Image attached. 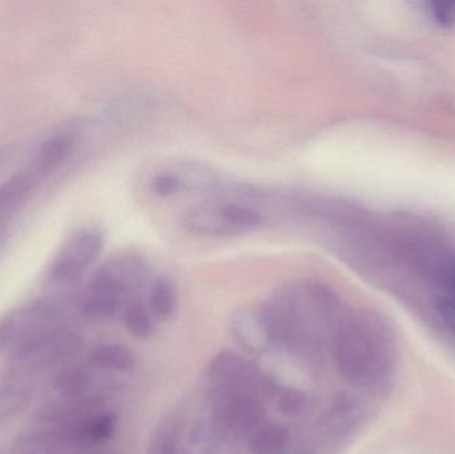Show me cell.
<instances>
[{"instance_id":"6","label":"cell","mask_w":455,"mask_h":454,"mask_svg":"<svg viewBox=\"0 0 455 454\" xmlns=\"http://www.w3.org/2000/svg\"><path fill=\"white\" fill-rule=\"evenodd\" d=\"M208 378L213 394H235L259 400L270 394L267 376L248 360L224 352L211 362Z\"/></svg>"},{"instance_id":"1","label":"cell","mask_w":455,"mask_h":454,"mask_svg":"<svg viewBox=\"0 0 455 454\" xmlns=\"http://www.w3.org/2000/svg\"><path fill=\"white\" fill-rule=\"evenodd\" d=\"M393 346L387 331L363 317L339 324L334 338V359L339 373L355 384L379 380L392 368Z\"/></svg>"},{"instance_id":"21","label":"cell","mask_w":455,"mask_h":454,"mask_svg":"<svg viewBox=\"0 0 455 454\" xmlns=\"http://www.w3.org/2000/svg\"><path fill=\"white\" fill-rule=\"evenodd\" d=\"M432 13L438 23L446 24L453 23L455 20V3H433Z\"/></svg>"},{"instance_id":"15","label":"cell","mask_w":455,"mask_h":454,"mask_svg":"<svg viewBox=\"0 0 455 454\" xmlns=\"http://www.w3.org/2000/svg\"><path fill=\"white\" fill-rule=\"evenodd\" d=\"M291 436L283 426L272 424L254 431L251 450L254 454H283L288 450Z\"/></svg>"},{"instance_id":"20","label":"cell","mask_w":455,"mask_h":454,"mask_svg":"<svg viewBox=\"0 0 455 454\" xmlns=\"http://www.w3.org/2000/svg\"><path fill=\"white\" fill-rule=\"evenodd\" d=\"M437 311L449 332L455 338V299L443 298L438 300Z\"/></svg>"},{"instance_id":"18","label":"cell","mask_w":455,"mask_h":454,"mask_svg":"<svg viewBox=\"0 0 455 454\" xmlns=\"http://www.w3.org/2000/svg\"><path fill=\"white\" fill-rule=\"evenodd\" d=\"M275 404L278 412L289 418H297L307 410V399L301 391L281 388L275 394Z\"/></svg>"},{"instance_id":"9","label":"cell","mask_w":455,"mask_h":454,"mask_svg":"<svg viewBox=\"0 0 455 454\" xmlns=\"http://www.w3.org/2000/svg\"><path fill=\"white\" fill-rule=\"evenodd\" d=\"M230 332L246 351L261 354L275 343L272 328L265 312L241 309L230 319Z\"/></svg>"},{"instance_id":"12","label":"cell","mask_w":455,"mask_h":454,"mask_svg":"<svg viewBox=\"0 0 455 454\" xmlns=\"http://www.w3.org/2000/svg\"><path fill=\"white\" fill-rule=\"evenodd\" d=\"M87 362L92 370L122 373L132 370L135 359L132 352L122 344H103L90 352Z\"/></svg>"},{"instance_id":"8","label":"cell","mask_w":455,"mask_h":454,"mask_svg":"<svg viewBox=\"0 0 455 454\" xmlns=\"http://www.w3.org/2000/svg\"><path fill=\"white\" fill-rule=\"evenodd\" d=\"M216 415L230 432H251L259 428L264 410L259 400L235 394H213Z\"/></svg>"},{"instance_id":"13","label":"cell","mask_w":455,"mask_h":454,"mask_svg":"<svg viewBox=\"0 0 455 454\" xmlns=\"http://www.w3.org/2000/svg\"><path fill=\"white\" fill-rule=\"evenodd\" d=\"M63 439L56 431H34L13 442V454H64Z\"/></svg>"},{"instance_id":"24","label":"cell","mask_w":455,"mask_h":454,"mask_svg":"<svg viewBox=\"0 0 455 454\" xmlns=\"http://www.w3.org/2000/svg\"><path fill=\"white\" fill-rule=\"evenodd\" d=\"M454 287H455V277H454Z\"/></svg>"},{"instance_id":"4","label":"cell","mask_w":455,"mask_h":454,"mask_svg":"<svg viewBox=\"0 0 455 454\" xmlns=\"http://www.w3.org/2000/svg\"><path fill=\"white\" fill-rule=\"evenodd\" d=\"M261 213L243 203L216 202L196 205L183 216L187 231L197 236H235L256 228Z\"/></svg>"},{"instance_id":"19","label":"cell","mask_w":455,"mask_h":454,"mask_svg":"<svg viewBox=\"0 0 455 454\" xmlns=\"http://www.w3.org/2000/svg\"><path fill=\"white\" fill-rule=\"evenodd\" d=\"M183 188V183L178 176L172 173H160L152 180V191L157 196L168 197L178 194Z\"/></svg>"},{"instance_id":"17","label":"cell","mask_w":455,"mask_h":454,"mask_svg":"<svg viewBox=\"0 0 455 454\" xmlns=\"http://www.w3.org/2000/svg\"><path fill=\"white\" fill-rule=\"evenodd\" d=\"M148 454H180V429L178 424L168 421L155 434Z\"/></svg>"},{"instance_id":"10","label":"cell","mask_w":455,"mask_h":454,"mask_svg":"<svg viewBox=\"0 0 455 454\" xmlns=\"http://www.w3.org/2000/svg\"><path fill=\"white\" fill-rule=\"evenodd\" d=\"M79 135L75 130H64L45 139L35 152L29 170L39 176L40 180L55 173L76 148Z\"/></svg>"},{"instance_id":"14","label":"cell","mask_w":455,"mask_h":454,"mask_svg":"<svg viewBox=\"0 0 455 454\" xmlns=\"http://www.w3.org/2000/svg\"><path fill=\"white\" fill-rule=\"evenodd\" d=\"M176 290L167 277H157L152 282L148 292V306L152 314L160 320H168L173 316L176 309Z\"/></svg>"},{"instance_id":"2","label":"cell","mask_w":455,"mask_h":454,"mask_svg":"<svg viewBox=\"0 0 455 454\" xmlns=\"http://www.w3.org/2000/svg\"><path fill=\"white\" fill-rule=\"evenodd\" d=\"M148 268L135 253L115 256L91 277L80 298L83 315L93 320L116 316L132 303L136 291L143 285Z\"/></svg>"},{"instance_id":"23","label":"cell","mask_w":455,"mask_h":454,"mask_svg":"<svg viewBox=\"0 0 455 454\" xmlns=\"http://www.w3.org/2000/svg\"><path fill=\"white\" fill-rule=\"evenodd\" d=\"M0 162H2V156H0Z\"/></svg>"},{"instance_id":"22","label":"cell","mask_w":455,"mask_h":454,"mask_svg":"<svg viewBox=\"0 0 455 454\" xmlns=\"http://www.w3.org/2000/svg\"><path fill=\"white\" fill-rule=\"evenodd\" d=\"M77 454H112L108 452H104V450H101L99 447H92V448H84V450H80L79 453Z\"/></svg>"},{"instance_id":"11","label":"cell","mask_w":455,"mask_h":454,"mask_svg":"<svg viewBox=\"0 0 455 454\" xmlns=\"http://www.w3.org/2000/svg\"><path fill=\"white\" fill-rule=\"evenodd\" d=\"M32 386L29 380L11 375L0 383V426L12 421L31 404Z\"/></svg>"},{"instance_id":"3","label":"cell","mask_w":455,"mask_h":454,"mask_svg":"<svg viewBox=\"0 0 455 454\" xmlns=\"http://www.w3.org/2000/svg\"><path fill=\"white\" fill-rule=\"evenodd\" d=\"M80 349V336L59 324L11 351L8 373L31 380L53 368L63 367L79 354Z\"/></svg>"},{"instance_id":"16","label":"cell","mask_w":455,"mask_h":454,"mask_svg":"<svg viewBox=\"0 0 455 454\" xmlns=\"http://www.w3.org/2000/svg\"><path fill=\"white\" fill-rule=\"evenodd\" d=\"M123 320H124L128 332L135 338H149L154 332V323H152L151 315H149L148 309L139 301L133 300L124 309Z\"/></svg>"},{"instance_id":"5","label":"cell","mask_w":455,"mask_h":454,"mask_svg":"<svg viewBox=\"0 0 455 454\" xmlns=\"http://www.w3.org/2000/svg\"><path fill=\"white\" fill-rule=\"evenodd\" d=\"M104 247V235L96 227L77 229L63 243L48 267V280L56 287L69 288L83 279Z\"/></svg>"},{"instance_id":"7","label":"cell","mask_w":455,"mask_h":454,"mask_svg":"<svg viewBox=\"0 0 455 454\" xmlns=\"http://www.w3.org/2000/svg\"><path fill=\"white\" fill-rule=\"evenodd\" d=\"M60 319V308L50 300L32 301L7 312L0 317V354L61 324Z\"/></svg>"}]
</instances>
